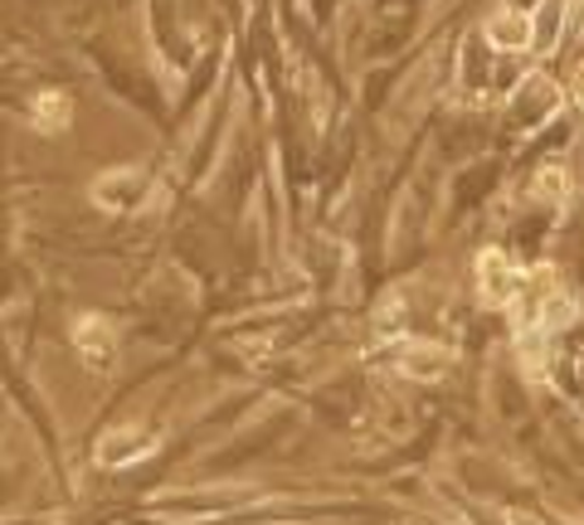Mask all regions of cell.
<instances>
[{
	"instance_id": "cell-1",
	"label": "cell",
	"mask_w": 584,
	"mask_h": 525,
	"mask_svg": "<svg viewBox=\"0 0 584 525\" xmlns=\"http://www.w3.org/2000/svg\"><path fill=\"white\" fill-rule=\"evenodd\" d=\"M93 199H98L102 209H112V215H132V209H142L146 199H151V175H146L142 166L102 171L98 181H93Z\"/></svg>"
},
{
	"instance_id": "cell-2",
	"label": "cell",
	"mask_w": 584,
	"mask_h": 525,
	"mask_svg": "<svg viewBox=\"0 0 584 525\" xmlns=\"http://www.w3.org/2000/svg\"><path fill=\"white\" fill-rule=\"evenodd\" d=\"M73 345H78V361L88 365L93 375H108L112 365H118V327H112L108 317H98V312L78 317V327H73Z\"/></svg>"
},
{
	"instance_id": "cell-3",
	"label": "cell",
	"mask_w": 584,
	"mask_h": 525,
	"mask_svg": "<svg viewBox=\"0 0 584 525\" xmlns=\"http://www.w3.org/2000/svg\"><path fill=\"white\" fill-rule=\"evenodd\" d=\"M156 448V428H112L108 438L98 443V462L102 467H112V462H137L142 453H151Z\"/></svg>"
},
{
	"instance_id": "cell-4",
	"label": "cell",
	"mask_w": 584,
	"mask_h": 525,
	"mask_svg": "<svg viewBox=\"0 0 584 525\" xmlns=\"http://www.w3.org/2000/svg\"><path fill=\"white\" fill-rule=\"evenodd\" d=\"M487 45H492V49H526L531 45L526 10H502V15L487 20Z\"/></svg>"
},
{
	"instance_id": "cell-5",
	"label": "cell",
	"mask_w": 584,
	"mask_h": 525,
	"mask_svg": "<svg viewBox=\"0 0 584 525\" xmlns=\"http://www.w3.org/2000/svg\"><path fill=\"white\" fill-rule=\"evenodd\" d=\"M69 98L64 93H39L35 98V127L39 132H59V127H69Z\"/></svg>"
},
{
	"instance_id": "cell-6",
	"label": "cell",
	"mask_w": 584,
	"mask_h": 525,
	"mask_svg": "<svg viewBox=\"0 0 584 525\" xmlns=\"http://www.w3.org/2000/svg\"><path fill=\"white\" fill-rule=\"evenodd\" d=\"M575 93H580V108H584V69L575 73Z\"/></svg>"
}]
</instances>
